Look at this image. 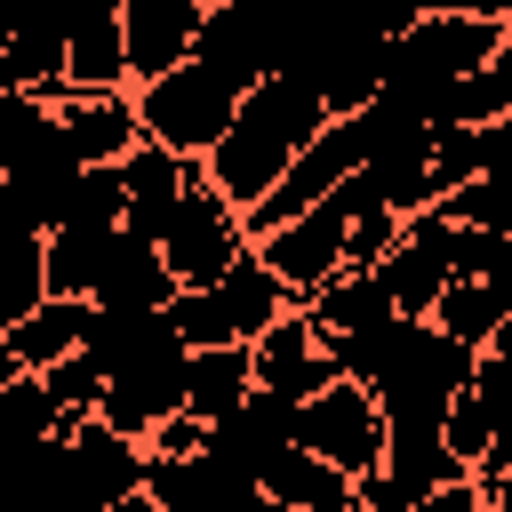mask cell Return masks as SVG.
<instances>
[{
    "mask_svg": "<svg viewBox=\"0 0 512 512\" xmlns=\"http://www.w3.org/2000/svg\"><path fill=\"white\" fill-rule=\"evenodd\" d=\"M288 288L256 264V248L216 280V288H176L168 296V328L184 352H224V344H256L272 320H288Z\"/></svg>",
    "mask_w": 512,
    "mask_h": 512,
    "instance_id": "cell-1",
    "label": "cell"
},
{
    "mask_svg": "<svg viewBox=\"0 0 512 512\" xmlns=\"http://www.w3.org/2000/svg\"><path fill=\"white\" fill-rule=\"evenodd\" d=\"M128 104H136V136L160 144V152H176V160H192V168H200V160L216 152V136L240 120V96H232L208 64H176V72L128 88Z\"/></svg>",
    "mask_w": 512,
    "mask_h": 512,
    "instance_id": "cell-2",
    "label": "cell"
},
{
    "mask_svg": "<svg viewBox=\"0 0 512 512\" xmlns=\"http://www.w3.org/2000/svg\"><path fill=\"white\" fill-rule=\"evenodd\" d=\"M360 208H376V184H368V176L336 184L320 208H304L296 224H280V232H264V240H256V264L288 288V304H312V296L344 272V232H352V216H360Z\"/></svg>",
    "mask_w": 512,
    "mask_h": 512,
    "instance_id": "cell-3",
    "label": "cell"
},
{
    "mask_svg": "<svg viewBox=\"0 0 512 512\" xmlns=\"http://www.w3.org/2000/svg\"><path fill=\"white\" fill-rule=\"evenodd\" d=\"M472 368H480V352H464V344H448L432 320H416V328L400 336V352L384 360V376L368 384V400H376L384 424H440V416L464 400Z\"/></svg>",
    "mask_w": 512,
    "mask_h": 512,
    "instance_id": "cell-4",
    "label": "cell"
},
{
    "mask_svg": "<svg viewBox=\"0 0 512 512\" xmlns=\"http://www.w3.org/2000/svg\"><path fill=\"white\" fill-rule=\"evenodd\" d=\"M288 40H296V8H256V0H216L200 8V40H192V64H208L232 96H256L280 64H288Z\"/></svg>",
    "mask_w": 512,
    "mask_h": 512,
    "instance_id": "cell-5",
    "label": "cell"
},
{
    "mask_svg": "<svg viewBox=\"0 0 512 512\" xmlns=\"http://www.w3.org/2000/svg\"><path fill=\"white\" fill-rule=\"evenodd\" d=\"M144 496V440L80 416L64 432V464H56V512H112Z\"/></svg>",
    "mask_w": 512,
    "mask_h": 512,
    "instance_id": "cell-6",
    "label": "cell"
},
{
    "mask_svg": "<svg viewBox=\"0 0 512 512\" xmlns=\"http://www.w3.org/2000/svg\"><path fill=\"white\" fill-rule=\"evenodd\" d=\"M240 256H248V224H240L208 184H192V192L176 200L168 232H160V264H168V280H176V288H216Z\"/></svg>",
    "mask_w": 512,
    "mask_h": 512,
    "instance_id": "cell-7",
    "label": "cell"
},
{
    "mask_svg": "<svg viewBox=\"0 0 512 512\" xmlns=\"http://www.w3.org/2000/svg\"><path fill=\"white\" fill-rule=\"evenodd\" d=\"M456 248H464V232H456L440 208H432V216H408L400 240H392V256L376 264L384 304H392L400 320H432V304H440L448 280H456Z\"/></svg>",
    "mask_w": 512,
    "mask_h": 512,
    "instance_id": "cell-8",
    "label": "cell"
},
{
    "mask_svg": "<svg viewBox=\"0 0 512 512\" xmlns=\"http://www.w3.org/2000/svg\"><path fill=\"white\" fill-rule=\"evenodd\" d=\"M296 448L336 464L344 480H368L384 464V416H376V400L360 384H328L320 400L296 408Z\"/></svg>",
    "mask_w": 512,
    "mask_h": 512,
    "instance_id": "cell-9",
    "label": "cell"
},
{
    "mask_svg": "<svg viewBox=\"0 0 512 512\" xmlns=\"http://www.w3.org/2000/svg\"><path fill=\"white\" fill-rule=\"evenodd\" d=\"M288 160H296V152H288V144H280V136L248 112V104H240V120H232V128L216 136V152L200 160V184H208L232 216H248V208H264V200L280 192Z\"/></svg>",
    "mask_w": 512,
    "mask_h": 512,
    "instance_id": "cell-10",
    "label": "cell"
},
{
    "mask_svg": "<svg viewBox=\"0 0 512 512\" xmlns=\"http://www.w3.org/2000/svg\"><path fill=\"white\" fill-rule=\"evenodd\" d=\"M144 504L152 512H256V472L192 448V456H144Z\"/></svg>",
    "mask_w": 512,
    "mask_h": 512,
    "instance_id": "cell-11",
    "label": "cell"
},
{
    "mask_svg": "<svg viewBox=\"0 0 512 512\" xmlns=\"http://www.w3.org/2000/svg\"><path fill=\"white\" fill-rule=\"evenodd\" d=\"M64 32H72V0H16V40L0 56V88L64 104Z\"/></svg>",
    "mask_w": 512,
    "mask_h": 512,
    "instance_id": "cell-12",
    "label": "cell"
},
{
    "mask_svg": "<svg viewBox=\"0 0 512 512\" xmlns=\"http://www.w3.org/2000/svg\"><path fill=\"white\" fill-rule=\"evenodd\" d=\"M200 40V0H120V48H128V88L192 64Z\"/></svg>",
    "mask_w": 512,
    "mask_h": 512,
    "instance_id": "cell-13",
    "label": "cell"
},
{
    "mask_svg": "<svg viewBox=\"0 0 512 512\" xmlns=\"http://www.w3.org/2000/svg\"><path fill=\"white\" fill-rule=\"evenodd\" d=\"M64 96H128L120 0H72V32H64Z\"/></svg>",
    "mask_w": 512,
    "mask_h": 512,
    "instance_id": "cell-14",
    "label": "cell"
},
{
    "mask_svg": "<svg viewBox=\"0 0 512 512\" xmlns=\"http://www.w3.org/2000/svg\"><path fill=\"white\" fill-rule=\"evenodd\" d=\"M248 360H256V392H272V400H288V408H304V400H320V392L336 384V368H328V352H320V336H312L304 312L272 320V328L248 344Z\"/></svg>",
    "mask_w": 512,
    "mask_h": 512,
    "instance_id": "cell-15",
    "label": "cell"
},
{
    "mask_svg": "<svg viewBox=\"0 0 512 512\" xmlns=\"http://www.w3.org/2000/svg\"><path fill=\"white\" fill-rule=\"evenodd\" d=\"M120 184H128V216H120V232H128L136 248H160V232H168L176 200L200 184V168L176 160V152H160V144H136V152L120 160Z\"/></svg>",
    "mask_w": 512,
    "mask_h": 512,
    "instance_id": "cell-16",
    "label": "cell"
},
{
    "mask_svg": "<svg viewBox=\"0 0 512 512\" xmlns=\"http://www.w3.org/2000/svg\"><path fill=\"white\" fill-rule=\"evenodd\" d=\"M200 448H208V456H224V464H240V472H264L280 448H296V408H288V400H272V392H248L224 424H208V432H200Z\"/></svg>",
    "mask_w": 512,
    "mask_h": 512,
    "instance_id": "cell-17",
    "label": "cell"
},
{
    "mask_svg": "<svg viewBox=\"0 0 512 512\" xmlns=\"http://www.w3.org/2000/svg\"><path fill=\"white\" fill-rule=\"evenodd\" d=\"M56 128H64V144H72L80 168H120V160L144 144L128 96H64V104H56Z\"/></svg>",
    "mask_w": 512,
    "mask_h": 512,
    "instance_id": "cell-18",
    "label": "cell"
},
{
    "mask_svg": "<svg viewBox=\"0 0 512 512\" xmlns=\"http://www.w3.org/2000/svg\"><path fill=\"white\" fill-rule=\"evenodd\" d=\"M408 504H424V496H440V488H456V480H472L456 456H448V440H440V424H384V464H376Z\"/></svg>",
    "mask_w": 512,
    "mask_h": 512,
    "instance_id": "cell-19",
    "label": "cell"
},
{
    "mask_svg": "<svg viewBox=\"0 0 512 512\" xmlns=\"http://www.w3.org/2000/svg\"><path fill=\"white\" fill-rule=\"evenodd\" d=\"M256 496L264 504H288V512H360V480H344L336 464H320L304 448H280L256 472Z\"/></svg>",
    "mask_w": 512,
    "mask_h": 512,
    "instance_id": "cell-20",
    "label": "cell"
},
{
    "mask_svg": "<svg viewBox=\"0 0 512 512\" xmlns=\"http://www.w3.org/2000/svg\"><path fill=\"white\" fill-rule=\"evenodd\" d=\"M248 392H256V360H248V344H224V352H192V360H184V416H192L200 432L224 424Z\"/></svg>",
    "mask_w": 512,
    "mask_h": 512,
    "instance_id": "cell-21",
    "label": "cell"
},
{
    "mask_svg": "<svg viewBox=\"0 0 512 512\" xmlns=\"http://www.w3.org/2000/svg\"><path fill=\"white\" fill-rule=\"evenodd\" d=\"M88 320H96V304L48 296L32 320H16V328H8V352H16V368H24V376H48L56 360H72V352L88 344Z\"/></svg>",
    "mask_w": 512,
    "mask_h": 512,
    "instance_id": "cell-22",
    "label": "cell"
},
{
    "mask_svg": "<svg viewBox=\"0 0 512 512\" xmlns=\"http://www.w3.org/2000/svg\"><path fill=\"white\" fill-rule=\"evenodd\" d=\"M168 296H176V280H168V264H160V248H136L128 232H120V248H112V264H104V280H96V312H168Z\"/></svg>",
    "mask_w": 512,
    "mask_h": 512,
    "instance_id": "cell-23",
    "label": "cell"
},
{
    "mask_svg": "<svg viewBox=\"0 0 512 512\" xmlns=\"http://www.w3.org/2000/svg\"><path fill=\"white\" fill-rule=\"evenodd\" d=\"M112 248H120V232H48L40 240V280H48V296H72V304H88L96 296V280H104V264H112Z\"/></svg>",
    "mask_w": 512,
    "mask_h": 512,
    "instance_id": "cell-24",
    "label": "cell"
},
{
    "mask_svg": "<svg viewBox=\"0 0 512 512\" xmlns=\"http://www.w3.org/2000/svg\"><path fill=\"white\" fill-rule=\"evenodd\" d=\"M240 104H248V112H256V120H264V128H272L288 152H304V144L328 128V104H320V88H312V80H296V72H272V80H264L256 96H240Z\"/></svg>",
    "mask_w": 512,
    "mask_h": 512,
    "instance_id": "cell-25",
    "label": "cell"
},
{
    "mask_svg": "<svg viewBox=\"0 0 512 512\" xmlns=\"http://www.w3.org/2000/svg\"><path fill=\"white\" fill-rule=\"evenodd\" d=\"M464 400H472L480 424H488V456H480V472H472V488H488V480L512 472V360H488V352H480Z\"/></svg>",
    "mask_w": 512,
    "mask_h": 512,
    "instance_id": "cell-26",
    "label": "cell"
},
{
    "mask_svg": "<svg viewBox=\"0 0 512 512\" xmlns=\"http://www.w3.org/2000/svg\"><path fill=\"white\" fill-rule=\"evenodd\" d=\"M304 320H312V336H360V328H376V320H392V304H384V288H376V272H336L312 304H296Z\"/></svg>",
    "mask_w": 512,
    "mask_h": 512,
    "instance_id": "cell-27",
    "label": "cell"
},
{
    "mask_svg": "<svg viewBox=\"0 0 512 512\" xmlns=\"http://www.w3.org/2000/svg\"><path fill=\"white\" fill-rule=\"evenodd\" d=\"M496 120H512V40H504L480 72H464V80L448 88V104H440L432 128H496Z\"/></svg>",
    "mask_w": 512,
    "mask_h": 512,
    "instance_id": "cell-28",
    "label": "cell"
},
{
    "mask_svg": "<svg viewBox=\"0 0 512 512\" xmlns=\"http://www.w3.org/2000/svg\"><path fill=\"white\" fill-rule=\"evenodd\" d=\"M504 296L496 288H480V280H448V296L432 304V328L448 336V344H464V352H488V336L504 328Z\"/></svg>",
    "mask_w": 512,
    "mask_h": 512,
    "instance_id": "cell-29",
    "label": "cell"
},
{
    "mask_svg": "<svg viewBox=\"0 0 512 512\" xmlns=\"http://www.w3.org/2000/svg\"><path fill=\"white\" fill-rule=\"evenodd\" d=\"M56 464H64V440L0 456V512H56Z\"/></svg>",
    "mask_w": 512,
    "mask_h": 512,
    "instance_id": "cell-30",
    "label": "cell"
},
{
    "mask_svg": "<svg viewBox=\"0 0 512 512\" xmlns=\"http://www.w3.org/2000/svg\"><path fill=\"white\" fill-rule=\"evenodd\" d=\"M48 304V280H40V240H8L0 232V336L16 320H32Z\"/></svg>",
    "mask_w": 512,
    "mask_h": 512,
    "instance_id": "cell-31",
    "label": "cell"
},
{
    "mask_svg": "<svg viewBox=\"0 0 512 512\" xmlns=\"http://www.w3.org/2000/svg\"><path fill=\"white\" fill-rule=\"evenodd\" d=\"M424 184H432V200H456L464 184H480V128H432Z\"/></svg>",
    "mask_w": 512,
    "mask_h": 512,
    "instance_id": "cell-32",
    "label": "cell"
},
{
    "mask_svg": "<svg viewBox=\"0 0 512 512\" xmlns=\"http://www.w3.org/2000/svg\"><path fill=\"white\" fill-rule=\"evenodd\" d=\"M40 384H48V400H56V416H64V424H80V416H96V408H104V368H96L88 352L56 360Z\"/></svg>",
    "mask_w": 512,
    "mask_h": 512,
    "instance_id": "cell-33",
    "label": "cell"
},
{
    "mask_svg": "<svg viewBox=\"0 0 512 512\" xmlns=\"http://www.w3.org/2000/svg\"><path fill=\"white\" fill-rule=\"evenodd\" d=\"M392 240H400V216L376 200V208H360L352 216V232H344V272H376L384 256H392Z\"/></svg>",
    "mask_w": 512,
    "mask_h": 512,
    "instance_id": "cell-34",
    "label": "cell"
},
{
    "mask_svg": "<svg viewBox=\"0 0 512 512\" xmlns=\"http://www.w3.org/2000/svg\"><path fill=\"white\" fill-rule=\"evenodd\" d=\"M0 232L8 240H40V208H32V192L16 176H0Z\"/></svg>",
    "mask_w": 512,
    "mask_h": 512,
    "instance_id": "cell-35",
    "label": "cell"
},
{
    "mask_svg": "<svg viewBox=\"0 0 512 512\" xmlns=\"http://www.w3.org/2000/svg\"><path fill=\"white\" fill-rule=\"evenodd\" d=\"M480 496H488V512H512V472H504V480H488Z\"/></svg>",
    "mask_w": 512,
    "mask_h": 512,
    "instance_id": "cell-36",
    "label": "cell"
},
{
    "mask_svg": "<svg viewBox=\"0 0 512 512\" xmlns=\"http://www.w3.org/2000/svg\"><path fill=\"white\" fill-rule=\"evenodd\" d=\"M488 360H512V312H504V328L488 336Z\"/></svg>",
    "mask_w": 512,
    "mask_h": 512,
    "instance_id": "cell-37",
    "label": "cell"
},
{
    "mask_svg": "<svg viewBox=\"0 0 512 512\" xmlns=\"http://www.w3.org/2000/svg\"><path fill=\"white\" fill-rule=\"evenodd\" d=\"M8 40H16V0H0V56H8Z\"/></svg>",
    "mask_w": 512,
    "mask_h": 512,
    "instance_id": "cell-38",
    "label": "cell"
},
{
    "mask_svg": "<svg viewBox=\"0 0 512 512\" xmlns=\"http://www.w3.org/2000/svg\"><path fill=\"white\" fill-rule=\"evenodd\" d=\"M16 376H24V368H16V352H8V336H0V392H8Z\"/></svg>",
    "mask_w": 512,
    "mask_h": 512,
    "instance_id": "cell-39",
    "label": "cell"
},
{
    "mask_svg": "<svg viewBox=\"0 0 512 512\" xmlns=\"http://www.w3.org/2000/svg\"><path fill=\"white\" fill-rule=\"evenodd\" d=\"M112 512H152V504H144V496H128V504H112Z\"/></svg>",
    "mask_w": 512,
    "mask_h": 512,
    "instance_id": "cell-40",
    "label": "cell"
},
{
    "mask_svg": "<svg viewBox=\"0 0 512 512\" xmlns=\"http://www.w3.org/2000/svg\"><path fill=\"white\" fill-rule=\"evenodd\" d=\"M256 512H288V504H264V496H256Z\"/></svg>",
    "mask_w": 512,
    "mask_h": 512,
    "instance_id": "cell-41",
    "label": "cell"
}]
</instances>
